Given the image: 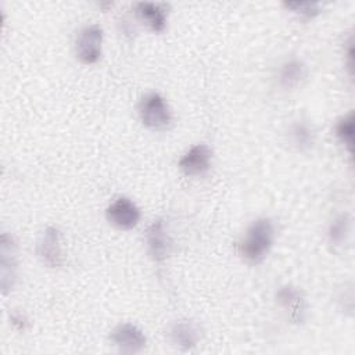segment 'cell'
<instances>
[{"label": "cell", "mask_w": 355, "mask_h": 355, "mask_svg": "<svg viewBox=\"0 0 355 355\" xmlns=\"http://www.w3.org/2000/svg\"><path fill=\"white\" fill-rule=\"evenodd\" d=\"M110 341L122 354L141 352L147 344L143 330L129 322L116 324L110 333Z\"/></svg>", "instance_id": "4"}, {"label": "cell", "mask_w": 355, "mask_h": 355, "mask_svg": "<svg viewBox=\"0 0 355 355\" xmlns=\"http://www.w3.org/2000/svg\"><path fill=\"white\" fill-rule=\"evenodd\" d=\"M275 225L266 218H257L245 229L244 236L239 240L236 250L240 258L250 265L262 263L269 255L275 243Z\"/></svg>", "instance_id": "1"}, {"label": "cell", "mask_w": 355, "mask_h": 355, "mask_svg": "<svg viewBox=\"0 0 355 355\" xmlns=\"http://www.w3.org/2000/svg\"><path fill=\"white\" fill-rule=\"evenodd\" d=\"M105 218L114 227L130 230L136 227L140 220V209L130 198L118 197L107 207Z\"/></svg>", "instance_id": "7"}, {"label": "cell", "mask_w": 355, "mask_h": 355, "mask_svg": "<svg viewBox=\"0 0 355 355\" xmlns=\"http://www.w3.org/2000/svg\"><path fill=\"white\" fill-rule=\"evenodd\" d=\"M103 28L98 24H87L82 26L73 42V51L76 58L85 64H96L103 54Z\"/></svg>", "instance_id": "3"}, {"label": "cell", "mask_w": 355, "mask_h": 355, "mask_svg": "<svg viewBox=\"0 0 355 355\" xmlns=\"http://www.w3.org/2000/svg\"><path fill=\"white\" fill-rule=\"evenodd\" d=\"M284 6L293 10L295 14H300L305 18H313L322 12V4L315 1H295V3H284Z\"/></svg>", "instance_id": "15"}, {"label": "cell", "mask_w": 355, "mask_h": 355, "mask_svg": "<svg viewBox=\"0 0 355 355\" xmlns=\"http://www.w3.org/2000/svg\"><path fill=\"white\" fill-rule=\"evenodd\" d=\"M334 135L338 141L347 148L349 154L354 150V112L349 111L348 114L343 115L336 121L334 125Z\"/></svg>", "instance_id": "13"}, {"label": "cell", "mask_w": 355, "mask_h": 355, "mask_svg": "<svg viewBox=\"0 0 355 355\" xmlns=\"http://www.w3.org/2000/svg\"><path fill=\"white\" fill-rule=\"evenodd\" d=\"M287 136L290 144L297 151H308L316 141V130L313 125L304 118H298L290 123Z\"/></svg>", "instance_id": "12"}, {"label": "cell", "mask_w": 355, "mask_h": 355, "mask_svg": "<svg viewBox=\"0 0 355 355\" xmlns=\"http://www.w3.org/2000/svg\"><path fill=\"white\" fill-rule=\"evenodd\" d=\"M169 338L173 345L187 351L194 348L201 340L200 326L189 319L175 322L169 329Z\"/></svg>", "instance_id": "11"}, {"label": "cell", "mask_w": 355, "mask_h": 355, "mask_svg": "<svg viewBox=\"0 0 355 355\" xmlns=\"http://www.w3.org/2000/svg\"><path fill=\"white\" fill-rule=\"evenodd\" d=\"M212 165V150L201 143L190 147L179 159L178 166L189 178H201L207 175Z\"/></svg>", "instance_id": "6"}, {"label": "cell", "mask_w": 355, "mask_h": 355, "mask_svg": "<svg viewBox=\"0 0 355 355\" xmlns=\"http://www.w3.org/2000/svg\"><path fill=\"white\" fill-rule=\"evenodd\" d=\"M36 252L39 259L46 266L49 268L62 266L64 255H62V245H61V232L54 226L46 227L37 241Z\"/></svg>", "instance_id": "8"}, {"label": "cell", "mask_w": 355, "mask_h": 355, "mask_svg": "<svg viewBox=\"0 0 355 355\" xmlns=\"http://www.w3.org/2000/svg\"><path fill=\"white\" fill-rule=\"evenodd\" d=\"M144 241H146L147 254L153 261H157V262L164 261L172 252L173 243L162 218H157L147 227Z\"/></svg>", "instance_id": "5"}, {"label": "cell", "mask_w": 355, "mask_h": 355, "mask_svg": "<svg viewBox=\"0 0 355 355\" xmlns=\"http://www.w3.org/2000/svg\"><path fill=\"white\" fill-rule=\"evenodd\" d=\"M137 112L141 123L150 130L162 132L173 123V114L168 101L157 92L147 93L140 98Z\"/></svg>", "instance_id": "2"}, {"label": "cell", "mask_w": 355, "mask_h": 355, "mask_svg": "<svg viewBox=\"0 0 355 355\" xmlns=\"http://www.w3.org/2000/svg\"><path fill=\"white\" fill-rule=\"evenodd\" d=\"M135 14L137 19L154 33H162L166 29L168 4L165 3H153V1L136 3Z\"/></svg>", "instance_id": "9"}, {"label": "cell", "mask_w": 355, "mask_h": 355, "mask_svg": "<svg viewBox=\"0 0 355 355\" xmlns=\"http://www.w3.org/2000/svg\"><path fill=\"white\" fill-rule=\"evenodd\" d=\"M308 69L302 60L297 57L287 58L277 69V85L283 90L298 89L306 79Z\"/></svg>", "instance_id": "10"}, {"label": "cell", "mask_w": 355, "mask_h": 355, "mask_svg": "<svg viewBox=\"0 0 355 355\" xmlns=\"http://www.w3.org/2000/svg\"><path fill=\"white\" fill-rule=\"evenodd\" d=\"M349 216L347 214H341L330 223L327 230L329 243L333 245H343L349 236Z\"/></svg>", "instance_id": "14"}]
</instances>
